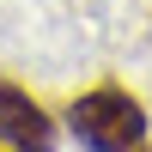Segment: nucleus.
<instances>
[{"instance_id": "nucleus-1", "label": "nucleus", "mask_w": 152, "mask_h": 152, "mask_svg": "<svg viewBox=\"0 0 152 152\" xmlns=\"http://www.w3.org/2000/svg\"><path fill=\"white\" fill-rule=\"evenodd\" d=\"M67 128L85 152H146V110L128 85L104 79L91 85L85 97H73L67 110Z\"/></svg>"}, {"instance_id": "nucleus-2", "label": "nucleus", "mask_w": 152, "mask_h": 152, "mask_svg": "<svg viewBox=\"0 0 152 152\" xmlns=\"http://www.w3.org/2000/svg\"><path fill=\"white\" fill-rule=\"evenodd\" d=\"M0 146L6 152H55V122L24 85L0 79Z\"/></svg>"}, {"instance_id": "nucleus-3", "label": "nucleus", "mask_w": 152, "mask_h": 152, "mask_svg": "<svg viewBox=\"0 0 152 152\" xmlns=\"http://www.w3.org/2000/svg\"><path fill=\"white\" fill-rule=\"evenodd\" d=\"M0 152H6V146H0Z\"/></svg>"}]
</instances>
